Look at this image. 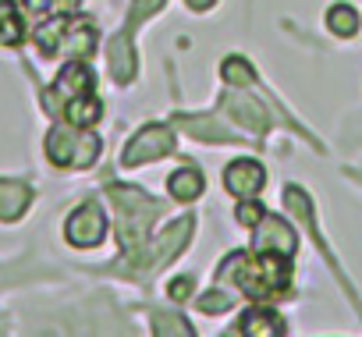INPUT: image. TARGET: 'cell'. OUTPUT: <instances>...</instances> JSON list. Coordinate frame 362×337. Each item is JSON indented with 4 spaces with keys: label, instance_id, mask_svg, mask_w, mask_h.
<instances>
[{
    "label": "cell",
    "instance_id": "1",
    "mask_svg": "<svg viewBox=\"0 0 362 337\" xmlns=\"http://www.w3.org/2000/svg\"><path fill=\"white\" fill-rule=\"evenodd\" d=\"M217 277L235 280L252 302H274L281 291H288L291 266L288 256H274V252H263V259H249V252H231Z\"/></svg>",
    "mask_w": 362,
    "mask_h": 337
},
{
    "label": "cell",
    "instance_id": "2",
    "mask_svg": "<svg viewBox=\"0 0 362 337\" xmlns=\"http://www.w3.org/2000/svg\"><path fill=\"white\" fill-rule=\"evenodd\" d=\"M110 196L117 203V235H121V245L132 256V252H139L146 245V231L156 220L160 203L149 199L139 189H110Z\"/></svg>",
    "mask_w": 362,
    "mask_h": 337
},
{
    "label": "cell",
    "instance_id": "3",
    "mask_svg": "<svg viewBox=\"0 0 362 337\" xmlns=\"http://www.w3.org/2000/svg\"><path fill=\"white\" fill-rule=\"evenodd\" d=\"M47 156L57 167H93L96 156H100V138H96V131L78 128V124L68 121V124L50 128V135H47Z\"/></svg>",
    "mask_w": 362,
    "mask_h": 337
},
{
    "label": "cell",
    "instance_id": "4",
    "mask_svg": "<svg viewBox=\"0 0 362 337\" xmlns=\"http://www.w3.org/2000/svg\"><path fill=\"white\" fill-rule=\"evenodd\" d=\"M192 227H196V220L192 217H181V220H174L163 235H156L149 245H142L139 252H132V259L142 266V270H153V266H163V263H170L181 249H185V242H189V235H192Z\"/></svg>",
    "mask_w": 362,
    "mask_h": 337
},
{
    "label": "cell",
    "instance_id": "5",
    "mask_svg": "<svg viewBox=\"0 0 362 337\" xmlns=\"http://www.w3.org/2000/svg\"><path fill=\"white\" fill-rule=\"evenodd\" d=\"M174 153V135L167 124H146L142 131H135V138L124 146V156L121 163L124 167H139V163H149L156 156H170Z\"/></svg>",
    "mask_w": 362,
    "mask_h": 337
},
{
    "label": "cell",
    "instance_id": "6",
    "mask_svg": "<svg viewBox=\"0 0 362 337\" xmlns=\"http://www.w3.org/2000/svg\"><path fill=\"white\" fill-rule=\"evenodd\" d=\"M64 235H68V242L78 245V249H93V245H100L103 235H107V217H103V210H100L96 203H82V206L68 217Z\"/></svg>",
    "mask_w": 362,
    "mask_h": 337
},
{
    "label": "cell",
    "instance_id": "7",
    "mask_svg": "<svg viewBox=\"0 0 362 337\" xmlns=\"http://www.w3.org/2000/svg\"><path fill=\"white\" fill-rule=\"evenodd\" d=\"M295 249H298V238H295V231L288 227V220L267 213V217L256 224V252H259V256H263V252H274V256H288V259H291Z\"/></svg>",
    "mask_w": 362,
    "mask_h": 337
},
{
    "label": "cell",
    "instance_id": "8",
    "mask_svg": "<svg viewBox=\"0 0 362 337\" xmlns=\"http://www.w3.org/2000/svg\"><path fill=\"white\" fill-rule=\"evenodd\" d=\"M263 185H267V175H263L259 160L242 156V160L228 163V171H224V189H228L231 196H238V199H252V196H259Z\"/></svg>",
    "mask_w": 362,
    "mask_h": 337
},
{
    "label": "cell",
    "instance_id": "9",
    "mask_svg": "<svg viewBox=\"0 0 362 337\" xmlns=\"http://www.w3.org/2000/svg\"><path fill=\"white\" fill-rule=\"evenodd\" d=\"M89 93H93V71H89L86 64L71 61V64L57 75V82H54V89H50L47 107H50V110H61L68 100H75V96H89Z\"/></svg>",
    "mask_w": 362,
    "mask_h": 337
},
{
    "label": "cell",
    "instance_id": "10",
    "mask_svg": "<svg viewBox=\"0 0 362 337\" xmlns=\"http://www.w3.org/2000/svg\"><path fill=\"white\" fill-rule=\"evenodd\" d=\"M96 47V29L89 18H68L64 22V32H61V43H57V54H68V57H86L93 54Z\"/></svg>",
    "mask_w": 362,
    "mask_h": 337
},
{
    "label": "cell",
    "instance_id": "11",
    "mask_svg": "<svg viewBox=\"0 0 362 337\" xmlns=\"http://www.w3.org/2000/svg\"><path fill=\"white\" fill-rule=\"evenodd\" d=\"M224 107H228V114L235 117V121H242L245 128H252L256 135H263L267 128H270V117H267V110H263V103L259 100H252V96H228L224 100Z\"/></svg>",
    "mask_w": 362,
    "mask_h": 337
},
{
    "label": "cell",
    "instance_id": "12",
    "mask_svg": "<svg viewBox=\"0 0 362 337\" xmlns=\"http://www.w3.org/2000/svg\"><path fill=\"white\" fill-rule=\"evenodd\" d=\"M107 61H110V75H114V82L128 85V82L135 78V50H132L128 36H114V40L107 43Z\"/></svg>",
    "mask_w": 362,
    "mask_h": 337
},
{
    "label": "cell",
    "instance_id": "13",
    "mask_svg": "<svg viewBox=\"0 0 362 337\" xmlns=\"http://www.w3.org/2000/svg\"><path fill=\"white\" fill-rule=\"evenodd\" d=\"M231 333H259V337H277V333H284V319L277 316V312H270V309H249L235 326H231Z\"/></svg>",
    "mask_w": 362,
    "mask_h": 337
},
{
    "label": "cell",
    "instance_id": "14",
    "mask_svg": "<svg viewBox=\"0 0 362 337\" xmlns=\"http://www.w3.org/2000/svg\"><path fill=\"white\" fill-rule=\"evenodd\" d=\"M33 203V189L25 182H0V220H18Z\"/></svg>",
    "mask_w": 362,
    "mask_h": 337
},
{
    "label": "cell",
    "instance_id": "15",
    "mask_svg": "<svg viewBox=\"0 0 362 337\" xmlns=\"http://www.w3.org/2000/svg\"><path fill=\"white\" fill-rule=\"evenodd\" d=\"M167 192H170L177 203H192V199H199V196H203V175L196 171V167H181V171H174V175H170Z\"/></svg>",
    "mask_w": 362,
    "mask_h": 337
},
{
    "label": "cell",
    "instance_id": "16",
    "mask_svg": "<svg viewBox=\"0 0 362 337\" xmlns=\"http://www.w3.org/2000/svg\"><path fill=\"white\" fill-rule=\"evenodd\" d=\"M100 114H103V103L89 93V96H75V100H68L64 103V117L71 121V124H78V128H89V124H96L100 121Z\"/></svg>",
    "mask_w": 362,
    "mask_h": 337
},
{
    "label": "cell",
    "instance_id": "17",
    "mask_svg": "<svg viewBox=\"0 0 362 337\" xmlns=\"http://www.w3.org/2000/svg\"><path fill=\"white\" fill-rule=\"evenodd\" d=\"M185 121V131L196 135V138H206V142H238L235 131H228L224 124H217L214 117H181Z\"/></svg>",
    "mask_w": 362,
    "mask_h": 337
},
{
    "label": "cell",
    "instance_id": "18",
    "mask_svg": "<svg viewBox=\"0 0 362 337\" xmlns=\"http://www.w3.org/2000/svg\"><path fill=\"white\" fill-rule=\"evenodd\" d=\"M327 29H330L334 36H341V40L355 36V32H358V15H355V8L334 4V8L327 11Z\"/></svg>",
    "mask_w": 362,
    "mask_h": 337
},
{
    "label": "cell",
    "instance_id": "19",
    "mask_svg": "<svg viewBox=\"0 0 362 337\" xmlns=\"http://www.w3.org/2000/svg\"><path fill=\"white\" fill-rule=\"evenodd\" d=\"M64 22H68V18L61 15V18H50L47 25H40V29H36V47H40V54H43V57H54V54H57V43H61Z\"/></svg>",
    "mask_w": 362,
    "mask_h": 337
},
{
    "label": "cell",
    "instance_id": "20",
    "mask_svg": "<svg viewBox=\"0 0 362 337\" xmlns=\"http://www.w3.org/2000/svg\"><path fill=\"white\" fill-rule=\"evenodd\" d=\"M0 43L4 47L22 43V18L15 15V8L8 4V0H0Z\"/></svg>",
    "mask_w": 362,
    "mask_h": 337
},
{
    "label": "cell",
    "instance_id": "21",
    "mask_svg": "<svg viewBox=\"0 0 362 337\" xmlns=\"http://www.w3.org/2000/svg\"><path fill=\"white\" fill-rule=\"evenodd\" d=\"M221 75H224V82H231V85H252V82H256L252 64L242 61V57H228V61L221 64Z\"/></svg>",
    "mask_w": 362,
    "mask_h": 337
},
{
    "label": "cell",
    "instance_id": "22",
    "mask_svg": "<svg viewBox=\"0 0 362 337\" xmlns=\"http://www.w3.org/2000/svg\"><path fill=\"white\" fill-rule=\"evenodd\" d=\"M231 302H235V295H228V291H206V295L196 298L199 312H228Z\"/></svg>",
    "mask_w": 362,
    "mask_h": 337
},
{
    "label": "cell",
    "instance_id": "23",
    "mask_svg": "<svg viewBox=\"0 0 362 337\" xmlns=\"http://www.w3.org/2000/svg\"><path fill=\"white\" fill-rule=\"evenodd\" d=\"M238 224H245V227H256L263 217H267V210L259 206V203H252V199H242V206H238Z\"/></svg>",
    "mask_w": 362,
    "mask_h": 337
},
{
    "label": "cell",
    "instance_id": "24",
    "mask_svg": "<svg viewBox=\"0 0 362 337\" xmlns=\"http://www.w3.org/2000/svg\"><path fill=\"white\" fill-rule=\"evenodd\" d=\"M156 8H163V0H135L132 4V18H128V25H139V22H146Z\"/></svg>",
    "mask_w": 362,
    "mask_h": 337
},
{
    "label": "cell",
    "instance_id": "25",
    "mask_svg": "<svg viewBox=\"0 0 362 337\" xmlns=\"http://www.w3.org/2000/svg\"><path fill=\"white\" fill-rule=\"evenodd\" d=\"M156 333H192V326H185L181 316H156Z\"/></svg>",
    "mask_w": 362,
    "mask_h": 337
},
{
    "label": "cell",
    "instance_id": "26",
    "mask_svg": "<svg viewBox=\"0 0 362 337\" xmlns=\"http://www.w3.org/2000/svg\"><path fill=\"white\" fill-rule=\"evenodd\" d=\"M167 295H170L174 302H185V298H192V277H174V280L167 284Z\"/></svg>",
    "mask_w": 362,
    "mask_h": 337
},
{
    "label": "cell",
    "instance_id": "27",
    "mask_svg": "<svg viewBox=\"0 0 362 337\" xmlns=\"http://www.w3.org/2000/svg\"><path fill=\"white\" fill-rule=\"evenodd\" d=\"M50 4H54V0H25V8H29V11H40V15L50 11Z\"/></svg>",
    "mask_w": 362,
    "mask_h": 337
},
{
    "label": "cell",
    "instance_id": "28",
    "mask_svg": "<svg viewBox=\"0 0 362 337\" xmlns=\"http://www.w3.org/2000/svg\"><path fill=\"white\" fill-rule=\"evenodd\" d=\"M185 4L192 8V11H206V8H214L217 0H185Z\"/></svg>",
    "mask_w": 362,
    "mask_h": 337
}]
</instances>
